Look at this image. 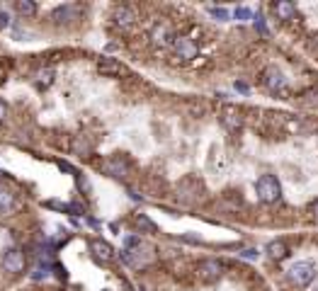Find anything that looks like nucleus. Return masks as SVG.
Returning <instances> with one entry per match:
<instances>
[{
  "label": "nucleus",
  "mask_w": 318,
  "mask_h": 291,
  "mask_svg": "<svg viewBox=\"0 0 318 291\" xmlns=\"http://www.w3.org/2000/svg\"><path fill=\"white\" fill-rule=\"evenodd\" d=\"M236 19H241V22H245V19H253V12H250L248 7H238V10H236Z\"/></svg>",
  "instance_id": "obj_23"
},
{
  "label": "nucleus",
  "mask_w": 318,
  "mask_h": 291,
  "mask_svg": "<svg viewBox=\"0 0 318 291\" xmlns=\"http://www.w3.org/2000/svg\"><path fill=\"white\" fill-rule=\"evenodd\" d=\"M10 24V17H7V12H0V29L2 27H7Z\"/></svg>",
  "instance_id": "obj_24"
},
{
  "label": "nucleus",
  "mask_w": 318,
  "mask_h": 291,
  "mask_svg": "<svg viewBox=\"0 0 318 291\" xmlns=\"http://www.w3.org/2000/svg\"><path fill=\"white\" fill-rule=\"evenodd\" d=\"M304 107H318V88H314V90H306L304 95H301V100H299Z\"/></svg>",
  "instance_id": "obj_19"
},
{
  "label": "nucleus",
  "mask_w": 318,
  "mask_h": 291,
  "mask_svg": "<svg viewBox=\"0 0 318 291\" xmlns=\"http://www.w3.org/2000/svg\"><path fill=\"white\" fill-rule=\"evenodd\" d=\"M177 194L185 201H192L197 194H199V182L192 180V177H185V180L177 182Z\"/></svg>",
  "instance_id": "obj_10"
},
{
  "label": "nucleus",
  "mask_w": 318,
  "mask_h": 291,
  "mask_svg": "<svg viewBox=\"0 0 318 291\" xmlns=\"http://www.w3.org/2000/svg\"><path fill=\"white\" fill-rule=\"evenodd\" d=\"M272 10H275V15H277L280 19H292L294 15H297V5H292V2H287V0L275 2Z\"/></svg>",
  "instance_id": "obj_14"
},
{
  "label": "nucleus",
  "mask_w": 318,
  "mask_h": 291,
  "mask_svg": "<svg viewBox=\"0 0 318 291\" xmlns=\"http://www.w3.org/2000/svg\"><path fill=\"white\" fill-rule=\"evenodd\" d=\"M51 78H54V73L49 71V68L37 73V83H39V85H49V83H51Z\"/></svg>",
  "instance_id": "obj_21"
},
{
  "label": "nucleus",
  "mask_w": 318,
  "mask_h": 291,
  "mask_svg": "<svg viewBox=\"0 0 318 291\" xmlns=\"http://www.w3.org/2000/svg\"><path fill=\"white\" fill-rule=\"evenodd\" d=\"M209 12L219 19V22H226V19H228V10H224V7H209Z\"/></svg>",
  "instance_id": "obj_22"
},
{
  "label": "nucleus",
  "mask_w": 318,
  "mask_h": 291,
  "mask_svg": "<svg viewBox=\"0 0 318 291\" xmlns=\"http://www.w3.org/2000/svg\"><path fill=\"white\" fill-rule=\"evenodd\" d=\"M197 277L204 282V284H211L221 277V265L216 260H202L199 267H197Z\"/></svg>",
  "instance_id": "obj_4"
},
{
  "label": "nucleus",
  "mask_w": 318,
  "mask_h": 291,
  "mask_svg": "<svg viewBox=\"0 0 318 291\" xmlns=\"http://www.w3.org/2000/svg\"><path fill=\"white\" fill-rule=\"evenodd\" d=\"M243 257H248V260H253V257H258V253H255V250H245Z\"/></svg>",
  "instance_id": "obj_27"
},
{
  "label": "nucleus",
  "mask_w": 318,
  "mask_h": 291,
  "mask_svg": "<svg viewBox=\"0 0 318 291\" xmlns=\"http://www.w3.org/2000/svg\"><path fill=\"white\" fill-rule=\"evenodd\" d=\"M15 10H17L22 17H32V15L37 12V5H34V2H29V0H19L17 5H15Z\"/></svg>",
  "instance_id": "obj_18"
},
{
  "label": "nucleus",
  "mask_w": 318,
  "mask_h": 291,
  "mask_svg": "<svg viewBox=\"0 0 318 291\" xmlns=\"http://www.w3.org/2000/svg\"><path fill=\"white\" fill-rule=\"evenodd\" d=\"M255 194L265 204H277L282 197V184L275 175H262L255 180Z\"/></svg>",
  "instance_id": "obj_1"
},
{
  "label": "nucleus",
  "mask_w": 318,
  "mask_h": 291,
  "mask_svg": "<svg viewBox=\"0 0 318 291\" xmlns=\"http://www.w3.org/2000/svg\"><path fill=\"white\" fill-rule=\"evenodd\" d=\"M114 24L117 27H122V29H129V27H134L136 24V12L131 10L129 5H119V7H114Z\"/></svg>",
  "instance_id": "obj_8"
},
{
  "label": "nucleus",
  "mask_w": 318,
  "mask_h": 291,
  "mask_svg": "<svg viewBox=\"0 0 318 291\" xmlns=\"http://www.w3.org/2000/svg\"><path fill=\"white\" fill-rule=\"evenodd\" d=\"M236 90H241V92H248V85H245V83H236Z\"/></svg>",
  "instance_id": "obj_28"
},
{
  "label": "nucleus",
  "mask_w": 318,
  "mask_h": 291,
  "mask_svg": "<svg viewBox=\"0 0 318 291\" xmlns=\"http://www.w3.org/2000/svg\"><path fill=\"white\" fill-rule=\"evenodd\" d=\"M100 170L107 172V175H112V177H127L129 170H131V165L124 155H112V158H107L105 163L100 165Z\"/></svg>",
  "instance_id": "obj_3"
},
{
  "label": "nucleus",
  "mask_w": 318,
  "mask_h": 291,
  "mask_svg": "<svg viewBox=\"0 0 318 291\" xmlns=\"http://www.w3.org/2000/svg\"><path fill=\"white\" fill-rule=\"evenodd\" d=\"M93 250L97 257H102V260H112L114 257V250L105 243V240H93Z\"/></svg>",
  "instance_id": "obj_15"
},
{
  "label": "nucleus",
  "mask_w": 318,
  "mask_h": 291,
  "mask_svg": "<svg viewBox=\"0 0 318 291\" xmlns=\"http://www.w3.org/2000/svg\"><path fill=\"white\" fill-rule=\"evenodd\" d=\"M265 253H267V257H270V260H284L289 250H287L284 240H272V243H267Z\"/></svg>",
  "instance_id": "obj_13"
},
{
  "label": "nucleus",
  "mask_w": 318,
  "mask_h": 291,
  "mask_svg": "<svg viewBox=\"0 0 318 291\" xmlns=\"http://www.w3.org/2000/svg\"><path fill=\"white\" fill-rule=\"evenodd\" d=\"M316 291H318V289H316Z\"/></svg>",
  "instance_id": "obj_29"
},
{
  "label": "nucleus",
  "mask_w": 318,
  "mask_h": 291,
  "mask_svg": "<svg viewBox=\"0 0 318 291\" xmlns=\"http://www.w3.org/2000/svg\"><path fill=\"white\" fill-rule=\"evenodd\" d=\"M15 209V197L7 189H0V214H10Z\"/></svg>",
  "instance_id": "obj_16"
},
{
  "label": "nucleus",
  "mask_w": 318,
  "mask_h": 291,
  "mask_svg": "<svg viewBox=\"0 0 318 291\" xmlns=\"http://www.w3.org/2000/svg\"><path fill=\"white\" fill-rule=\"evenodd\" d=\"M97 71L102 73V75H107V78H114V75H122L124 73V66L117 58L102 56V58H97Z\"/></svg>",
  "instance_id": "obj_9"
},
{
  "label": "nucleus",
  "mask_w": 318,
  "mask_h": 291,
  "mask_svg": "<svg viewBox=\"0 0 318 291\" xmlns=\"http://www.w3.org/2000/svg\"><path fill=\"white\" fill-rule=\"evenodd\" d=\"M5 114H7V107H5V102L0 100V119H5Z\"/></svg>",
  "instance_id": "obj_25"
},
{
  "label": "nucleus",
  "mask_w": 318,
  "mask_h": 291,
  "mask_svg": "<svg viewBox=\"0 0 318 291\" xmlns=\"http://www.w3.org/2000/svg\"><path fill=\"white\" fill-rule=\"evenodd\" d=\"M73 153L75 155H93V150H95V146H93V141H90V136H75L73 139Z\"/></svg>",
  "instance_id": "obj_11"
},
{
  "label": "nucleus",
  "mask_w": 318,
  "mask_h": 291,
  "mask_svg": "<svg viewBox=\"0 0 318 291\" xmlns=\"http://www.w3.org/2000/svg\"><path fill=\"white\" fill-rule=\"evenodd\" d=\"M175 51H177V56L180 58H194L197 56V46L189 41V39H175Z\"/></svg>",
  "instance_id": "obj_12"
},
{
  "label": "nucleus",
  "mask_w": 318,
  "mask_h": 291,
  "mask_svg": "<svg viewBox=\"0 0 318 291\" xmlns=\"http://www.w3.org/2000/svg\"><path fill=\"white\" fill-rule=\"evenodd\" d=\"M2 267H5V272H12V274L22 272V270H24V255L19 253L17 248L5 250V253H2Z\"/></svg>",
  "instance_id": "obj_5"
},
{
  "label": "nucleus",
  "mask_w": 318,
  "mask_h": 291,
  "mask_svg": "<svg viewBox=\"0 0 318 291\" xmlns=\"http://www.w3.org/2000/svg\"><path fill=\"white\" fill-rule=\"evenodd\" d=\"M219 119H221V124H224L228 131H238V129L243 127V117H241L238 107H231V105H226V107L221 109Z\"/></svg>",
  "instance_id": "obj_6"
},
{
  "label": "nucleus",
  "mask_w": 318,
  "mask_h": 291,
  "mask_svg": "<svg viewBox=\"0 0 318 291\" xmlns=\"http://www.w3.org/2000/svg\"><path fill=\"white\" fill-rule=\"evenodd\" d=\"M311 214H314V218H318V199L311 204Z\"/></svg>",
  "instance_id": "obj_26"
},
{
  "label": "nucleus",
  "mask_w": 318,
  "mask_h": 291,
  "mask_svg": "<svg viewBox=\"0 0 318 291\" xmlns=\"http://www.w3.org/2000/svg\"><path fill=\"white\" fill-rule=\"evenodd\" d=\"M253 27H255L260 34H265V36L270 34V29H267V24H265V17H260V15H258V17H253Z\"/></svg>",
  "instance_id": "obj_20"
},
{
  "label": "nucleus",
  "mask_w": 318,
  "mask_h": 291,
  "mask_svg": "<svg viewBox=\"0 0 318 291\" xmlns=\"http://www.w3.org/2000/svg\"><path fill=\"white\" fill-rule=\"evenodd\" d=\"M134 223H136L141 231H146V233H156V231H158V226H156L149 216H144V214H139V216L134 218Z\"/></svg>",
  "instance_id": "obj_17"
},
{
  "label": "nucleus",
  "mask_w": 318,
  "mask_h": 291,
  "mask_svg": "<svg viewBox=\"0 0 318 291\" xmlns=\"http://www.w3.org/2000/svg\"><path fill=\"white\" fill-rule=\"evenodd\" d=\"M287 277H289V282H292L294 287L304 289V287H309V284L316 279V265L309 262V260H299V262H294V265L289 267Z\"/></svg>",
  "instance_id": "obj_2"
},
{
  "label": "nucleus",
  "mask_w": 318,
  "mask_h": 291,
  "mask_svg": "<svg viewBox=\"0 0 318 291\" xmlns=\"http://www.w3.org/2000/svg\"><path fill=\"white\" fill-rule=\"evenodd\" d=\"M262 85L270 88L272 92H282L287 88V78H284L282 71H277V68H267V71L262 73Z\"/></svg>",
  "instance_id": "obj_7"
}]
</instances>
